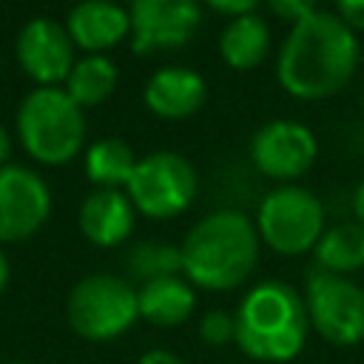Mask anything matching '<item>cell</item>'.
Returning <instances> with one entry per match:
<instances>
[{"label": "cell", "instance_id": "6da1fadb", "mask_svg": "<svg viewBox=\"0 0 364 364\" xmlns=\"http://www.w3.org/2000/svg\"><path fill=\"white\" fill-rule=\"evenodd\" d=\"M361 60L358 34L336 11H313L290 26L276 54L279 85L304 102L336 97Z\"/></svg>", "mask_w": 364, "mask_h": 364}, {"label": "cell", "instance_id": "7a4b0ae2", "mask_svg": "<svg viewBox=\"0 0 364 364\" xmlns=\"http://www.w3.org/2000/svg\"><path fill=\"white\" fill-rule=\"evenodd\" d=\"M256 222L236 208H216L205 213L182 239V276L202 290L242 287L259 262Z\"/></svg>", "mask_w": 364, "mask_h": 364}, {"label": "cell", "instance_id": "3957f363", "mask_svg": "<svg viewBox=\"0 0 364 364\" xmlns=\"http://www.w3.org/2000/svg\"><path fill=\"white\" fill-rule=\"evenodd\" d=\"M233 318L236 347L253 361L287 364L307 344L310 318L304 296L282 279H264L253 284L242 296Z\"/></svg>", "mask_w": 364, "mask_h": 364}, {"label": "cell", "instance_id": "277c9868", "mask_svg": "<svg viewBox=\"0 0 364 364\" xmlns=\"http://www.w3.org/2000/svg\"><path fill=\"white\" fill-rule=\"evenodd\" d=\"M17 136L43 165H65L85 145V114L60 85L34 88L17 108Z\"/></svg>", "mask_w": 364, "mask_h": 364}, {"label": "cell", "instance_id": "5b68a950", "mask_svg": "<svg viewBox=\"0 0 364 364\" xmlns=\"http://www.w3.org/2000/svg\"><path fill=\"white\" fill-rule=\"evenodd\" d=\"M65 318L68 327L85 341L119 338L139 318L136 287L114 273H91L71 287Z\"/></svg>", "mask_w": 364, "mask_h": 364}, {"label": "cell", "instance_id": "8992f818", "mask_svg": "<svg viewBox=\"0 0 364 364\" xmlns=\"http://www.w3.org/2000/svg\"><path fill=\"white\" fill-rule=\"evenodd\" d=\"M259 239L279 256L313 253L324 233V205L318 196L301 185H276L267 191L256 208Z\"/></svg>", "mask_w": 364, "mask_h": 364}, {"label": "cell", "instance_id": "52a82bcc", "mask_svg": "<svg viewBox=\"0 0 364 364\" xmlns=\"http://www.w3.org/2000/svg\"><path fill=\"white\" fill-rule=\"evenodd\" d=\"M199 191V173L188 156L176 151H154L142 156L125 185L136 213L148 219H173L185 213Z\"/></svg>", "mask_w": 364, "mask_h": 364}, {"label": "cell", "instance_id": "ba28073f", "mask_svg": "<svg viewBox=\"0 0 364 364\" xmlns=\"http://www.w3.org/2000/svg\"><path fill=\"white\" fill-rule=\"evenodd\" d=\"M304 307L310 330L327 344L355 347L364 341V287L350 276L310 267L304 276Z\"/></svg>", "mask_w": 364, "mask_h": 364}, {"label": "cell", "instance_id": "9c48e42d", "mask_svg": "<svg viewBox=\"0 0 364 364\" xmlns=\"http://www.w3.org/2000/svg\"><path fill=\"white\" fill-rule=\"evenodd\" d=\"M247 156L262 176L290 185L313 168L318 156V139L304 122L270 119L250 136Z\"/></svg>", "mask_w": 364, "mask_h": 364}, {"label": "cell", "instance_id": "30bf717a", "mask_svg": "<svg viewBox=\"0 0 364 364\" xmlns=\"http://www.w3.org/2000/svg\"><path fill=\"white\" fill-rule=\"evenodd\" d=\"M131 48L154 54L185 46L202 23V0H131Z\"/></svg>", "mask_w": 364, "mask_h": 364}, {"label": "cell", "instance_id": "8fae6325", "mask_svg": "<svg viewBox=\"0 0 364 364\" xmlns=\"http://www.w3.org/2000/svg\"><path fill=\"white\" fill-rule=\"evenodd\" d=\"M51 213V191L26 165L0 168V242L34 236Z\"/></svg>", "mask_w": 364, "mask_h": 364}, {"label": "cell", "instance_id": "7c38bea8", "mask_svg": "<svg viewBox=\"0 0 364 364\" xmlns=\"http://www.w3.org/2000/svg\"><path fill=\"white\" fill-rule=\"evenodd\" d=\"M17 60L40 85H60L74 68V43L63 23L51 17L28 20L17 34Z\"/></svg>", "mask_w": 364, "mask_h": 364}, {"label": "cell", "instance_id": "4fadbf2b", "mask_svg": "<svg viewBox=\"0 0 364 364\" xmlns=\"http://www.w3.org/2000/svg\"><path fill=\"white\" fill-rule=\"evenodd\" d=\"M145 108L159 119H188L208 100V82L196 68L165 65L154 71L142 91Z\"/></svg>", "mask_w": 364, "mask_h": 364}, {"label": "cell", "instance_id": "5bb4252c", "mask_svg": "<svg viewBox=\"0 0 364 364\" xmlns=\"http://www.w3.org/2000/svg\"><path fill=\"white\" fill-rule=\"evenodd\" d=\"M65 31L74 48H82L88 54H105L108 48L131 37V17L128 9L114 0H80L68 11Z\"/></svg>", "mask_w": 364, "mask_h": 364}, {"label": "cell", "instance_id": "9a60e30c", "mask_svg": "<svg viewBox=\"0 0 364 364\" xmlns=\"http://www.w3.org/2000/svg\"><path fill=\"white\" fill-rule=\"evenodd\" d=\"M136 208L131 205L125 191L117 188H97L80 205V230L97 247H117L134 230Z\"/></svg>", "mask_w": 364, "mask_h": 364}, {"label": "cell", "instance_id": "2e32d148", "mask_svg": "<svg viewBox=\"0 0 364 364\" xmlns=\"http://www.w3.org/2000/svg\"><path fill=\"white\" fill-rule=\"evenodd\" d=\"M139 318L154 327H179L193 316L196 290L185 276H165L139 284L136 290Z\"/></svg>", "mask_w": 364, "mask_h": 364}, {"label": "cell", "instance_id": "e0dca14e", "mask_svg": "<svg viewBox=\"0 0 364 364\" xmlns=\"http://www.w3.org/2000/svg\"><path fill=\"white\" fill-rule=\"evenodd\" d=\"M270 26L259 14L230 17L219 34V57L233 71H253L270 54Z\"/></svg>", "mask_w": 364, "mask_h": 364}, {"label": "cell", "instance_id": "ac0fdd59", "mask_svg": "<svg viewBox=\"0 0 364 364\" xmlns=\"http://www.w3.org/2000/svg\"><path fill=\"white\" fill-rule=\"evenodd\" d=\"M316 267L350 276L364 267V228L358 222H336L324 228L321 239L313 247Z\"/></svg>", "mask_w": 364, "mask_h": 364}, {"label": "cell", "instance_id": "d6986e66", "mask_svg": "<svg viewBox=\"0 0 364 364\" xmlns=\"http://www.w3.org/2000/svg\"><path fill=\"white\" fill-rule=\"evenodd\" d=\"M134 148L119 136H102L88 145L85 151V176L97 188H117L122 191L136 168Z\"/></svg>", "mask_w": 364, "mask_h": 364}, {"label": "cell", "instance_id": "ffe728a7", "mask_svg": "<svg viewBox=\"0 0 364 364\" xmlns=\"http://www.w3.org/2000/svg\"><path fill=\"white\" fill-rule=\"evenodd\" d=\"M117 77L119 74H117L114 60H108L105 54H85L82 60L74 63L65 80V91L80 108L100 105L114 94Z\"/></svg>", "mask_w": 364, "mask_h": 364}, {"label": "cell", "instance_id": "44dd1931", "mask_svg": "<svg viewBox=\"0 0 364 364\" xmlns=\"http://www.w3.org/2000/svg\"><path fill=\"white\" fill-rule=\"evenodd\" d=\"M125 267L131 279H139L142 284L165 276H182V253L171 242L148 239V242H136L125 253Z\"/></svg>", "mask_w": 364, "mask_h": 364}, {"label": "cell", "instance_id": "7402d4cb", "mask_svg": "<svg viewBox=\"0 0 364 364\" xmlns=\"http://www.w3.org/2000/svg\"><path fill=\"white\" fill-rule=\"evenodd\" d=\"M199 338L210 347H222L236 341V318L228 310H208L199 318Z\"/></svg>", "mask_w": 364, "mask_h": 364}, {"label": "cell", "instance_id": "603a6c76", "mask_svg": "<svg viewBox=\"0 0 364 364\" xmlns=\"http://www.w3.org/2000/svg\"><path fill=\"white\" fill-rule=\"evenodd\" d=\"M267 3V9L279 17V20H284V23H299V20H304V17H310L313 11H318L316 9V0H264Z\"/></svg>", "mask_w": 364, "mask_h": 364}, {"label": "cell", "instance_id": "cb8c5ba5", "mask_svg": "<svg viewBox=\"0 0 364 364\" xmlns=\"http://www.w3.org/2000/svg\"><path fill=\"white\" fill-rule=\"evenodd\" d=\"M336 14L358 34L364 31V0H336Z\"/></svg>", "mask_w": 364, "mask_h": 364}, {"label": "cell", "instance_id": "d4e9b609", "mask_svg": "<svg viewBox=\"0 0 364 364\" xmlns=\"http://www.w3.org/2000/svg\"><path fill=\"white\" fill-rule=\"evenodd\" d=\"M262 0H202V6L225 14V17H242V14H253V9Z\"/></svg>", "mask_w": 364, "mask_h": 364}, {"label": "cell", "instance_id": "484cf974", "mask_svg": "<svg viewBox=\"0 0 364 364\" xmlns=\"http://www.w3.org/2000/svg\"><path fill=\"white\" fill-rule=\"evenodd\" d=\"M136 364H185V361H182V358H179L176 353L165 350V347H154V350L142 353Z\"/></svg>", "mask_w": 364, "mask_h": 364}, {"label": "cell", "instance_id": "4316f807", "mask_svg": "<svg viewBox=\"0 0 364 364\" xmlns=\"http://www.w3.org/2000/svg\"><path fill=\"white\" fill-rule=\"evenodd\" d=\"M353 213H355V222L364 228V179L353 191Z\"/></svg>", "mask_w": 364, "mask_h": 364}, {"label": "cell", "instance_id": "83f0119b", "mask_svg": "<svg viewBox=\"0 0 364 364\" xmlns=\"http://www.w3.org/2000/svg\"><path fill=\"white\" fill-rule=\"evenodd\" d=\"M9 156H11V136H9V131L0 125V168L9 165Z\"/></svg>", "mask_w": 364, "mask_h": 364}, {"label": "cell", "instance_id": "f1b7e54d", "mask_svg": "<svg viewBox=\"0 0 364 364\" xmlns=\"http://www.w3.org/2000/svg\"><path fill=\"white\" fill-rule=\"evenodd\" d=\"M9 276H11V270H9V259H6V253L0 250V293H3L6 284H9Z\"/></svg>", "mask_w": 364, "mask_h": 364}, {"label": "cell", "instance_id": "f546056e", "mask_svg": "<svg viewBox=\"0 0 364 364\" xmlns=\"http://www.w3.org/2000/svg\"><path fill=\"white\" fill-rule=\"evenodd\" d=\"M11 364H28V361H11Z\"/></svg>", "mask_w": 364, "mask_h": 364}]
</instances>
